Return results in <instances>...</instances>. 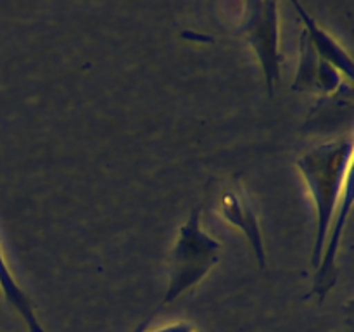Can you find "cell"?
Returning a JSON list of instances; mask_svg holds the SVG:
<instances>
[{"instance_id": "cell-1", "label": "cell", "mask_w": 354, "mask_h": 332, "mask_svg": "<svg viewBox=\"0 0 354 332\" xmlns=\"http://www.w3.org/2000/svg\"><path fill=\"white\" fill-rule=\"evenodd\" d=\"M353 138L325 142L297 159V168L303 173L317 208V237H315L311 266L317 268L324 252L334 214L342 199L346 185L351 180Z\"/></svg>"}, {"instance_id": "cell-2", "label": "cell", "mask_w": 354, "mask_h": 332, "mask_svg": "<svg viewBox=\"0 0 354 332\" xmlns=\"http://www.w3.org/2000/svg\"><path fill=\"white\" fill-rule=\"evenodd\" d=\"M221 244L207 235L201 227V208H194L189 220L180 227L173 251L169 255L168 287L161 303L137 325L133 332L149 331V325L165 308L175 303L180 296L192 290L209 270L220 261Z\"/></svg>"}, {"instance_id": "cell-3", "label": "cell", "mask_w": 354, "mask_h": 332, "mask_svg": "<svg viewBox=\"0 0 354 332\" xmlns=\"http://www.w3.org/2000/svg\"><path fill=\"white\" fill-rule=\"evenodd\" d=\"M237 33L251 45L261 64L268 95L273 97L275 89L282 82L283 55L280 52L279 3L251 0L244 3V17Z\"/></svg>"}, {"instance_id": "cell-4", "label": "cell", "mask_w": 354, "mask_h": 332, "mask_svg": "<svg viewBox=\"0 0 354 332\" xmlns=\"http://www.w3.org/2000/svg\"><path fill=\"white\" fill-rule=\"evenodd\" d=\"M214 203L216 210L223 214L225 220L237 227L242 234L248 237L251 244L254 258L258 261L259 268L266 270V251L265 242H263L261 225H259L258 211L254 204L249 199L248 192L242 187L241 180L228 178L216 182V190H214Z\"/></svg>"}, {"instance_id": "cell-5", "label": "cell", "mask_w": 354, "mask_h": 332, "mask_svg": "<svg viewBox=\"0 0 354 332\" xmlns=\"http://www.w3.org/2000/svg\"><path fill=\"white\" fill-rule=\"evenodd\" d=\"M353 208V182L349 180L346 185L344 194H342L341 204L337 206V214H335L334 225L328 228L327 241H325L324 252H322L320 263L317 266V273H315L313 282V293L318 296V303H324L327 294L330 293L332 287L337 282V255L341 249V239L342 232H344L346 225H348V218L351 214Z\"/></svg>"}, {"instance_id": "cell-6", "label": "cell", "mask_w": 354, "mask_h": 332, "mask_svg": "<svg viewBox=\"0 0 354 332\" xmlns=\"http://www.w3.org/2000/svg\"><path fill=\"white\" fill-rule=\"evenodd\" d=\"M342 75L328 62L322 61L311 47L306 35H301V64L294 80V90H311V92L330 93L341 89Z\"/></svg>"}, {"instance_id": "cell-7", "label": "cell", "mask_w": 354, "mask_h": 332, "mask_svg": "<svg viewBox=\"0 0 354 332\" xmlns=\"http://www.w3.org/2000/svg\"><path fill=\"white\" fill-rule=\"evenodd\" d=\"M292 6L296 7L297 14H299L301 21L304 23V31L303 33L306 35V38L310 40L311 47L313 50L317 52L318 57L322 61L328 62L332 68L337 69L341 75H344L348 78V82H353V59L349 55V52L344 50L341 44H337V40L330 37L325 30H322L320 26L317 24V21L310 16V12H306L301 3L292 2Z\"/></svg>"}, {"instance_id": "cell-8", "label": "cell", "mask_w": 354, "mask_h": 332, "mask_svg": "<svg viewBox=\"0 0 354 332\" xmlns=\"http://www.w3.org/2000/svg\"><path fill=\"white\" fill-rule=\"evenodd\" d=\"M0 289H2L3 296L9 301L10 306L21 315V318L26 324L30 332H45L41 324L38 322L37 313H35L33 303H31L30 296L23 290V287L16 282L12 272L9 268V263L3 258V252L0 249Z\"/></svg>"}, {"instance_id": "cell-9", "label": "cell", "mask_w": 354, "mask_h": 332, "mask_svg": "<svg viewBox=\"0 0 354 332\" xmlns=\"http://www.w3.org/2000/svg\"><path fill=\"white\" fill-rule=\"evenodd\" d=\"M145 332H201L196 331L190 324L187 322H178V324H171V325H166V327L161 329H156V331H145Z\"/></svg>"}]
</instances>
